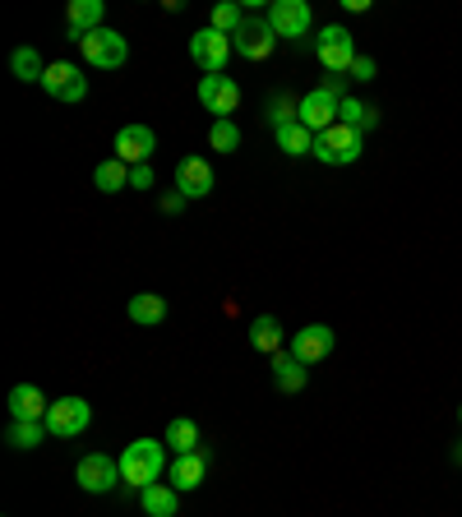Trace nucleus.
<instances>
[{
  "label": "nucleus",
  "mask_w": 462,
  "mask_h": 517,
  "mask_svg": "<svg viewBox=\"0 0 462 517\" xmlns=\"http://www.w3.org/2000/svg\"><path fill=\"white\" fill-rule=\"evenodd\" d=\"M162 471H167V444H162V439H134L121 453V481L134 485V490L158 485Z\"/></svg>",
  "instance_id": "f257e3e1"
},
{
  "label": "nucleus",
  "mask_w": 462,
  "mask_h": 517,
  "mask_svg": "<svg viewBox=\"0 0 462 517\" xmlns=\"http://www.w3.org/2000/svg\"><path fill=\"white\" fill-rule=\"evenodd\" d=\"M361 148H365V134L342 121L329 125L324 134H315V157L324 167H352V162H361Z\"/></svg>",
  "instance_id": "f03ea898"
},
{
  "label": "nucleus",
  "mask_w": 462,
  "mask_h": 517,
  "mask_svg": "<svg viewBox=\"0 0 462 517\" xmlns=\"http://www.w3.org/2000/svg\"><path fill=\"white\" fill-rule=\"evenodd\" d=\"M79 51H84V61L93 70H121L130 61V42H125L116 28H98V33L79 37Z\"/></svg>",
  "instance_id": "7ed1b4c3"
},
{
  "label": "nucleus",
  "mask_w": 462,
  "mask_h": 517,
  "mask_svg": "<svg viewBox=\"0 0 462 517\" xmlns=\"http://www.w3.org/2000/svg\"><path fill=\"white\" fill-rule=\"evenodd\" d=\"M315 56H319V65L329 74H347L352 70V61H356V42H352V33L342 24H329L324 33L315 37Z\"/></svg>",
  "instance_id": "20e7f679"
},
{
  "label": "nucleus",
  "mask_w": 462,
  "mask_h": 517,
  "mask_svg": "<svg viewBox=\"0 0 462 517\" xmlns=\"http://www.w3.org/2000/svg\"><path fill=\"white\" fill-rule=\"evenodd\" d=\"M88 421H93V407L84 397H56L47 411V434L51 439H74V434L88 430Z\"/></svg>",
  "instance_id": "39448f33"
},
{
  "label": "nucleus",
  "mask_w": 462,
  "mask_h": 517,
  "mask_svg": "<svg viewBox=\"0 0 462 517\" xmlns=\"http://www.w3.org/2000/svg\"><path fill=\"white\" fill-rule=\"evenodd\" d=\"M278 42H282V37L273 33V24L250 14V19L241 24V33L231 37V51H236V56H245V61H268V56L278 51Z\"/></svg>",
  "instance_id": "423d86ee"
},
{
  "label": "nucleus",
  "mask_w": 462,
  "mask_h": 517,
  "mask_svg": "<svg viewBox=\"0 0 462 517\" xmlns=\"http://www.w3.org/2000/svg\"><path fill=\"white\" fill-rule=\"evenodd\" d=\"M199 102H204V111H213V121H231V111L241 107V84L231 74H204Z\"/></svg>",
  "instance_id": "0eeeda50"
},
{
  "label": "nucleus",
  "mask_w": 462,
  "mask_h": 517,
  "mask_svg": "<svg viewBox=\"0 0 462 517\" xmlns=\"http://www.w3.org/2000/svg\"><path fill=\"white\" fill-rule=\"evenodd\" d=\"M190 61H195L204 74H227L231 37L218 33V28H199V33L190 37Z\"/></svg>",
  "instance_id": "6e6552de"
},
{
  "label": "nucleus",
  "mask_w": 462,
  "mask_h": 517,
  "mask_svg": "<svg viewBox=\"0 0 462 517\" xmlns=\"http://www.w3.org/2000/svg\"><path fill=\"white\" fill-rule=\"evenodd\" d=\"M74 481H79V490H88V494L116 490V481H121V457H107V453L79 457V467H74Z\"/></svg>",
  "instance_id": "1a4fd4ad"
},
{
  "label": "nucleus",
  "mask_w": 462,
  "mask_h": 517,
  "mask_svg": "<svg viewBox=\"0 0 462 517\" xmlns=\"http://www.w3.org/2000/svg\"><path fill=\"white\" fill-rule=\"evenodd\" d=\"M264 19L273 24V33L287 37V42H292V37H305L315 28V10H310L305 0H273Z\"/></svg>",
  "instance_id": "9d476101"
},
{
  "label": "nucleus",
  "mask_w": 462,
  "mask_h": 517,
  "mask_svg": "<svg viewBox=\"0 0 462 517\" xmlns=\"http://www.w3.org/2000/svg\"><path fill=\"white\" fill-rule=\"evenodd\" d=\"M338 107H342V97L333 93V88H315V93L301 97V111H296V121H301L310 134H324L329 125H338Z\"/></svg>",
  "instance_id": "9b49d317"
},
{
  "label": "nucleus",
  "mask_w": 462,
  "mask_h": 517,
  "mask_svg": "<svg viewBox=\"0 0 462 517\" xmlns=\"http://www.w3.org/2000/svg\"><path fill=\"white\" fill-rule=\"evenodd\" d=\"M42 88H47V97H56V102H84V97H88L84 70H79V65H70V61L47 65V79H42Z\"/></svg>",
  "instance_id": "f8f14e48"
},
{
  "label": "nucleus",
  "mask_w": 462,
  "mask_h": 517,
  "mask_svg": "<svg viewBox=\"0 0 462 517\" xmlns=\"http://www.w3.org/2000/svg\"><path fill=\"white\" fill-rule=\"evenodd\" d=\"M111 148H116V157H121L125 167H144L148 157H153V148H158V134L148 130V125H125Z\"/></svg>",
  "instance_id": "ddd939ff"
},
{
  "label": "nucleus",
  "mask_w": 462,
  "mask_h": 517,
  "mask_svg": "<svg viewBox=\"0 0 462 517\" xmlns=\"http://www.w3.org/2000/svg\"><path fill=\"white\" fill-rule=\"evenodd\" d=\"M213 162L208 157H181V167H176V190L185 199H208L213 194Z\"/></svg>",
  "instance_id": "4468645a"
},
{
  "label": "nucleus",
  "mask_w": 462,
  "mask_h": 517,
  "mask_svg": "<svg viewBox=\"0 0 462 517\" xmlns=\"http://www.w3.org/2000/svg\"><path fill=\"white\" fill-rule=\"evenodd\" d=\"M287 351H292L296 361H305V365H319L333 351V328L329 324H305L301 333H292V347Z\"/></svg>",
  "instance_id": "2eb2a0df"
},
{
  "label": "nucleus",
  "mask_w": 462,
  "mask_h": 517,
  "mask_svg": "<svg viewBox=\"0 0 462 517\" xmlns=\"http://www.w3.org/2000/svg\"><path fill=\"white\" fill-rule=\"evenodd\" d=\"M102 19H107V5H102V0H70V5H65V28H70V42H79V37L107 28Z\"/></svg>",
  "instance_id": "dca6fc26"
},
{
  "label": "nucleus",
  "mask_w": 462,
  "mask_h": 517,
  "mask_svg": "<svg viewBox=\"0 0 462 517\" xmlns=\"http://www.w3.org/2000/svg\"><path fill=\"white\" fill-rule=\"evenodd\" d=\"M268 365H273V384H278L282 393H301V388L310 384V365L296 361L292 351H278V356H268Z\"/></svg>",
  "instance_id": "f3484780"
},
{
  "label": "nucleus",
  "mask_w": 462,
  "mask_h": 517,
  "mask_svg": "<svg viewBox=\"0 0 462 517\" xmlns=\"http://www.w3.org/2000/svg\"><path fill=\"white\" fill-rule=\"evenodd\" d=\"M47 411H51V402L42 397V388L37 384L10 388V416L14 421H47Z\"/></svg>",
  "instance_id": "a211bd4d"
},
{
  "label": "nucleus",
  "mask_w": 462,
  "mask_h": 517,
  "mask_svg": "<svg viewBox=\"0 0 462 517\" xmlns=\"http://www.w3.org/2000/svg\"><path fill=\"white\" fill-rule=\"evenodd\" d=\"M139 508H144V517H176V508H181V490H176L171 481L148 485V490H139Z\"/></svg>",
  "instance_id": "6ab92c4d"
},
{
  "label": "nucleus",
  "mask_w": 462,
  "mask_h": 517,
  "mask_svg": "<svg viewBox=\"0 0 462 517\" xmlns=\"http://www.w3.org/2000/svg\"><path fill=\"white\" fill-rule=\"evenodd\" d=\"M204 476H208V457L204 453H181L176 462H171V485L176 490H199L204 485Z\"/></svg>",
  "instance_id": "aec40b11"
},
{
  "label": "nucleus",
  "mask_w": 462,
  "mask_h": 517,
  "mask_svg": "<svg viewBox=\"0 0 462 517\" xmlns=\"http://www.w3.org/2000/svg\"><path fill=\"white\" fill-rule=\"evenodd\" d=\"M282 337H287V333H282V324L273 319V314H259L255 324H250V347L264 351V356H278V351H282Z\"/></svg>",
  "instance_id": "412c9836"
},
{
  "label": "nucleus",
  "mask_w": 462,
  "mask_h": 517,
  "mask_svg": "<svg viewBox=\"0 0 462 517\" xmlns=\"http://www.w3.org/2000/svg\"><path fill=\"white\" fill-rule=\"evenodd\" d=\"M338 121L365 134V130H375V125H379V107H375V102H361V97H342Z\"/></svg>",
  "instance_id": "4be33fe9"
},
{
  "label": "nucleus",
  "mask_w": 462,
  "mask_h": 517,
  "mask_svg": "<svg viewBox=\"0 0 462 517\" xmlns=\"http://www.w3.org/2000/svg\"><path fill=\"white\" fill-rule=\"evenodd\" d=\"M162 444H167L176 457H181V453H199V425L190 421V416H176V421L167 425V439H162Z\"/></svg>",
  "instance_id": "5701e85b"
},
{
  "label": "nucleus",
  "mask_w": 462,
  "mask_h": 517,
  "mask_svg": "<svg viewBox=\"0 0 462 517\" xmlns=\"http://www.w3.org/2000/svg\"><path fill=\"white\" fill-rule=\"evenodd\" d=\"M130 319L134 324H144V328H158L162 319H167V301L153 296V291H139V296L130 301Z\"/></svg>",
  "instance_id": "b1692460"
},
{
  "label": "nucleus",
  "mask_w": 462,
  "mask_h": 517,
  "mask_svg": "<svg viewBox=\"0 0 462 517\" xmlns=\"http://www.w3.org/2000/svg\"><path fill=\"white\" fill-rule=\"evenodd\" d=\"M10 70H14V79L19 84H42L47 79V65H42V56H37L33 47H19L10 56Z\"/></svg>",
  "instance_id": "393cba45"
},
{
  "label": "nucleus",
  "mask_w": 462,
  "mask_h": 517,
  "mask_svg": "<svg viewBox=\"0 0 462 517\" xmlns=\"http://www.w3.org/2000/svg\"><path fill=\"white\" fill-rule=\"evenodd\" d=\"M278 134V148L287 157H305V153H315V134L305 130L301 121H292V125H282V130H273Z\"/></svg>",
  "instance_id": "a878e982"
},
{
  "label": "nucleus",
  "mask_w": 462,
  "mask_h": 517,
  "mask_svg": "<svg viewBox=\"0 0 462 517\" xmlns=\"http://www.w3.org/2000/svg\"><path fill=\"white\" fill-rule=\"evenodd\" d=\"M93 185H98L102 194H116L130 185V167H125L121 157H107V162H98V171H93Z\"/></svg>",
  "instance_id": "bb28decb"
},
{
  "label": "nucleus",
  "mask_w": 462,
  "mask_h": 517,
  "mask_svg": "<svg viewBox=\"0 0 462 517\" xmlns=\"http://www.w3.org/2000/svg\"><path fill=\"white\" fill-rule=\"evenodd\" d=\"M250 19V14L236 5V0H222V5H213V19H208V28H218V33H227V37H236L241 33V24Z\"/></svg>",
  "instance_id": "cd10ccee"
},
{
  "label": "nucleus",
  "mask_w": 462,
  "mask_h": 517,
  "mask_svg": "<svg viewBox=\"0 0 462 517\" xmlns=\"http://www.w3.org/2000/svg\"><path fill=\"white\" fill-rule=\"evenodd\" d=\"M5 439H10V448H19V453H24V448H37L47 439V421H10V434H5Z\"/></svg>",
  "instance_id": "c85d7f7f"
},
{
  "label": "nucleus",
  "mask_w": 462,
  "mask_h": 517,
  "mask_svg": "<svg viewBox=\"0 0 462 517\" xmlns=\"http://www.w3.org/2000/svg\"><path fill=\"white\" fill-rule=\"evenodd\" d=\"M208 148H213V153H236V148H241V130H236V121H213V130H208Z\"/></svg>",
  "instance_id": "c756f323"
},
{
  "label": "nucleus",
  "mask_w": 462,
  "mask_h": 517,
  "mask_svg": "<svg viewBox=\"0 0 462 517\" xmlns=\"http://www.w3.org/2000/svg\"><path fill=\"white\" fill-rule=\"evenodd\" d=\"M296 111H301V97H273V102H268V125H273V130H282V125H292L296 121Z\"/></svg>",
  "instance_id": "7c9ffc66"
},
{
  "label": "nucleus",
  "mask_w": 462,
  "mask_h": 517,
  "mask_svg": "<svg viewBox=\"0 0 462 517\" xmlns=\"http://www.w3.org/2000/svg\"><path fill=\"white\" fill-rule=\"evenodd\" d=\"M347 79H356V84H370V79H375V61H370V56H356L352 70H347Z\"/></svg>",
  "instance_id": "2f4dec72"
},
{
  "label": "nucleus",
  "mask_w": 462,
  "mask_h": 517,
  "mask_svg": "<svg viewBox=\"0 0 462 517\" xmlns=\"http://www.w3.org/2000/svg\"><path fill=\"white\" fill-rule=\"evenodd\" d=\"M130 190H153V167H130Z\"/></svg>",
  "instance_id": "473e14b6"
},
{
  "label": "nucleus",
  "mask_w": 462,
  "mask_h": 517,
  "mask_svg": "<svg viewBox=\"0 0 462 517\" xmlns=\"http://www.w3.org/2000/svg\"><path fill=\"white\" fill-rule=\"evenodd\" d=\"M190 204V199H185L181 190H171V194H162V213H181V208Z\"/></svg>",
  "instance_id": "72a5a7b5"
},
{
  "label": "nucleus",
  "mask_w": 462,
  "mask_h": 517,
  "mask_svg": "<svg viewBox=\"0 0 462 517\" xmlns=\"http://www.w3.org/2000/svg\"><path fill=\"white\" fill-rule=\"evenodd\" d=\"M453 462H458V467H462V448H458V453H453Z\"/></svg>",
  "instance_id": "f704fd0d"
},
{
  "label": "nucleus",
  "mask_w": 462,
  "mask_h": 517,
  "mask_svg": "<svg viewBox=\"0 0 462 517\" xmlns=\"http://www.w3.org/2000/svg\"><path fill=\"white\" fill-rule=\"evenodd\" d=\"M458 421H462V407H458Z\"/></svg>",
  "instance_id": "c9c22d12"
}]
</instances>
